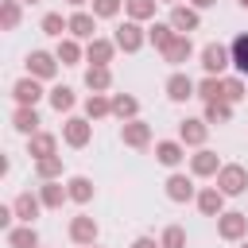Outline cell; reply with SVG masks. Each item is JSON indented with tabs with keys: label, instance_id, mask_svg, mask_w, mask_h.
<instances>
[{
	"label": "cell",
	"instance_id": "17",
	"mask_svg": "<svg viewBox=\"0 0 248 248\" xmlns=\"http://www.w3.org/2000/svg\"><path fill=\"white\" fill-rule=\"evenodd\" d=\"M155 159H159L163 167H178V163H182V143H178V140H163V143H155Z\"/></svg>",
	"mask_w": 248,
	"mask_h": 248
},
{
	"label": "cell",
	"instance_id": "39",
	"mask_svg": "<svg viewBox=\"0 0 248 248\" xmlns=\"http://www.w3.org/2000/svg\"><path fill=\"white\" fill-rule=\"evenodd\" d=\"M19 23V4L16 0H4V31H12Z\"/></svg>",
	"mask_w": 248,
	"mask_h": 248
},
{
	"label": "cell",
	"instance_id": "18",
	"mask_svg": "<svg viewBox=\"0 0 248 248\" xmlns=\"http://www.w3.org/2000/svg\"><path fill=\"white\" fill-rule=\"evenodd\" d=\"M190 170H194L198 178H205V174H217V170H221V163H217V155H213V151H198V155H190Z\"/></svg>",
	"mask_w": 248,
	"mask_h": 248
},
{
	"label": "cell",
	"instance_id": "15",
	"mask_svg": "<svg viewBox=\"0 0 248 248\" xmlns=\"http://www.w3.org/2000/svg\"><path fill=\"white\" fill-rule=\"evenodd\" d=\"M66 143L70 147H85L89 143V120H81V116L66 120Z\"/></svg>",
	"mask_w": 248,
	"mask_h": 248
},
{
	"label": "cell",
	"instance_id": "11",
	"mask_svg": "<svg viewBox=\"0 0 248 248\" xmlns=\"http://www.w3.org/2000/svg\"><path fill=\"white\" fill-rule=\"evenodd\" d=\"M12 124H16V132L35 136V132H39V112H35V108H27V105H19V108L12 112Z\"/></svg>",
	"mask_w": 248,
	"mask_h": 248
},
{
	"label": "cell",
	"instance_id": "7",
	"mask_svg": "<svg viewBox=\"0 0 248 248\" xmlns=\"http://www.w3.org/2000/svg\"><path fill=\"white\" fill-rule=\"evenodd\" d=\"M12 209H16V217H19L23 225H31V221L39 217V209H43V198H35V194H19V198L12 202Z\"/></svg>",
	"mask_w": 248,
	"mask_h": 248
},
{
	"label": "cell",
	"instance_id": "24",
	"mask_svg": "<svg viewBox=\"0 0 248 248\" xmlns=\"http://www.w3.org/2000/svg\"><path fill=\"white\" fill-rule=\"evenodd\" d=\"M8 244L12 248H39V236L31 225H23V229H8Z\"/></svg>",
	"mask_w": 248,
	"mask_h": 248
},
{
	"label": "cell",
	"instance_id": "9",
	"mask_svg": "<svg viewBox=\"0 0 248 248\" xmlns=\"http://www.w3.org/2000/svg\"><path fill=\"white\" fill-rule=\"evenodd\" d=\"M12 93H16V101H19V105H27V108H35V101L43 97V89H39V81H35V78H19V81L12 85Z\"/></svg>",
	"mask_w": 248,
	"mask_h": 248
},
{
	"label": "cell",
	"instance_id": "2",
	"mask_svg": "<svg viewBox=\"0 0 248 248\" xmlns=\"http://www.w3.org/2000/svg\"><path fill=\"white\" fill-rule=\"evenodd\" d=\"M229 62H232V50H229V46H221V43H209V46L202 50V66H205V74H209V78H213V74H221Z\"/></svg>",
	"mask_w": 248,
	"mask_h": 248
},
{
	"label": "cell",
	"instance_id": "4",
	"mask_svg": "<svg viewBox=\"0 0 248 248\" xmlns=\"http://www.w3.org/2000/svg\"><path fill=\"white\" fill-rule=\"evenodd\" d=\"M244 229H248V213H221V217H217V232H221L225 240H240Z\"/></svg>",
	"mask_w": 248,
	"mask_h": 248
},
{
	"label": "cell",
	"instance_id": "36",
	"mask_svg": "<svg viewBox=\"0 0 248 248\" xmlns=\"http://www.w3.org/2000/svg\"><path fill=\"white\" fill-rule=\"evenodd\" d=\"M128 16H132V19H147V16H155V0H128Z\"/></svg>",
	"mask_w": 248,
	"mask_h": 248
},
{
	"label": "cell",
	"instance_id": "43",
	"mask_svg": "<svg viewBox=\"0 0 248 248\" xmlns=\"http://www.w3.org/2000/svg\"><path fill=\"white\" fill-rule=\"evenodd\" d=\"M217 0H194V8H213Z\"/></svg>",
	"mask_w": 248,
	"mask_h": 248
},
{
	"label": "cell",
	"instance_id": "19",
	"mask_svg": "<svg viewBox=\"0 0 248 248\" xmlns=\"http://www.w3.org/2000/svg\"><path fill=\"white\" fill-rule=\"evenodd\" d=\"M93 31H97V23H93L89 12H74L70 16V35L74 39H93Z\"/></svg>",
	"mask_w": 248,
	"mask_h": 248
},
{
	"label": "cell",
	"instance_id": "8",
	"mask_svg": "<svg viewBox=\"0 0 248 248\" xmlns=\"http://www.w3.org/2000/svg\"><path fill=\"white\" fill-rule=\"evenodd\" d=\"M194 93H198V85H194L186 74H170V78H167V97H170V101H186V97H194Z\"/></svg>",
	"mask_w": 248,
	"mask_h": 248
},
{
	"label": "cell",
	"instance_id": "14",
	"mask_svg": "<svg viewBox=\"0 0 248 248\" xmlns=\"http://www.w3.org/2000/svg\"><path fill=\"white\" fill-rule=\"evenodd\" d=\"M163 58H167L170 66L186 62V58H190V39H186V35H174V39H170V43L163 46Z\"/></svg>",
	"mask_w": 248,
	"mask_h": 248
},
{
	"label": "cell",
	"instance_id": "44",
	"mask_svg": "<svg viewBox=\"0 0 248 248\" xmlns=\"http://www.w3.org/2000/svg\"><path fill=\"white\" fill-rule=\"evenodd\" d=\"M66 4H74V8H81V4H85V0H66Z\"/></svg>",
	"mask_w": 248,
	"mask_h": 248
},
{
	"label": "cell",
	"instance_id": "41",
	"mask_svg": "<svg viewBox=\"0 0 248 248\" xmlns=\"http://www.w3.org/2000/svg\"><path fill=\"white\" fill-rule=\"evenodd\" d=\"M240 97H244V85H240L236 78H229V81H225V101H240Z\"/></svg>",
	"mask_w": 248,
	"mask_h": 248
},
{
	"label": "cell",
	"instance_id": "29",
	"mask_svg": "<svg viewBox=\"0 0 248 248\" xmlns=\"http://www.w3.org/2000/svg\"><path fill=\"white\" fill-rule=\"evenodd\" d=\"M50 105H54L58 112L74 108V89H70V85H54V89H50Z\"/></svg>",
	"mask_w": 248,
	"mask_h": 248
},
{
	"label": "cell",
	"instance_id": "25",
	"mask_svg": "<svg viewBox=\"0 0 248 248\" xmlns=\"http://www.w3.org/2000/svg\"><path fill=\"white\" fill-rule=\"evenodd\" d=\"M198 97L209 105V101H225V81L221 78H205L202 85H198Z\"/></svg>",
	"mask_w": 248,
	"mask_h": 248
},
{
	"label": "cell",
	"instance_id": "28",
	"mask_svg": "<svg viewBox=\"0 0 248 248\" xmlns=\"http://www.w3.org/2000/svg\"><path fill=\"white\" fill-rule=\"evenodd\" d=\"M229 50H232V66H236L240 74H248V35H236Z\"/></svg>",
	"mask_w": 248,
	"mask_h": 248
},
{
	"label": "cell",
	"instance_id": "5",
	"mask_svg": "<svg viewBox=\"0 0 248 248\" xmlns=\"http://www.w3.org/2000/svg\"><path fill=\"white\" fill-rule=\"evenodd\" d=\"M116 46H120V50H128V54L143 46V31H140V23H136V19H128V23H120V27H116Z\"/></svg>",
	"mask_w": 248,
	"mask_h": 248
},
{
	"label": "cell",
	"instance_id": "1",
	"mask_svg": "<svg viewBox=\"0 0 248 248\" xmlns=\"http://www.w3.org/2000/svg\"><path fill=\"white\" fill-rule=\"evenodd\" d=\"M217 186H221V194H244V186H248V170L236 167V163H229V167L217 170Z\"/></svg>",
	"mask_w": 248,
	"mask_h": 248
},
{
	"label": "cell",
	"instance_id": "33",
	"mask_svg": "<svg viewBox=\"0 0 248 248\" xmlns=\"http://www.w3.org/2000/svg\"><path fill=\"white\" fill-rule=\"evenodd\" d=\"M136 108H140L136 97H128V93H116V97H112V112H116L120 120H124V116H136Z\"/></svg>",
	"mask_w": 248,
	"mask_h": 248
},
{
	"label": "cell",
	"instance_id": "27",
	"mask_svg": "<svg viewBox=\"0 0 248 248\" xmlns=\"http://www.w3.org/2000/svg\"><path fill=\"white\" fill-rule=\"evenodd\" d=\"M31 155L35 159H50L54 155V136L50 132H35L31 136Z\"/></svg>",
	"mask_w": 248,
	"mask_h": 248
},
{
	"label": "cell",
	"instance_id": "31",
	"mask_svg": "<svg viewBox=\"0 0 248 248\" xmlns=\"http://www.w3.org/2000/svg\"><path fill=\"white\" fill-rule=\"evenodd\" d=\"M66 190H70V198H74V202H89V198H93V182H89V178H81V174H78V178H70V186H66Z\"/></svg>",
	"mask_w": 248,
	"mask_h": 248
},
{
	"label": "cell",
	"instance_id": "48",
	"mask_svg": "<svg viewBox=\"0 0 248 248\" xmlns=\"http://www.w3.org/2000/svg\"><path fill=\"white\" fill-rule=\"evenodd\" d=\"M89 248H93V244H89Z\"/></svg>",
	"mask_w": 248,
	"mask_h": 248
},
{
	"label": "cell",
	"instance_id": "45",
	"mask_svg": "<svg viewBox=\"0 0 248 248\" xmlns=\"http://www.w3.org/2000/svg\"><path fill=\"white\" fill-rule=\"evenodd\" d=\"M236 4H240V8H248V0H236Z\"/></svg>",
	"mask_w": 248,
	"mask_h": 248
},
{
	"label": "cell",
	"instance_id": "6",
	"mask_svg": "<svg viewBox=\"0 0 248 248\" xmlns=\"http://www.w3.org/2000/svg\"><path fill=\"white\" fill-rule=\"evenodd\" d=\"M70 240H74V244H93V240H97V221L85 217V213L74 217V221H70Z\"/></svg>",
	"mask_w": 248,
	"mask_h": 248
},
{
	"label": "cell",
	"instance_id": "30",
	"mask_svg": "<svg viewBox=\"0 0 248 248\" xmlns=\"http://www.w3.org/2000/svg\"><path fill=\"white\" fill-rule=\"evenodd\" d=\"M85 112H89L93 120H97V116H108V112H112V101H108L105 93H93V97L85 101Z\"/></svg>",
	"mask_w": 248,
	"mask_h": 248
},
{
	"label": "cell",
	"instance_id": "12",
	"mask_svg": "<svg viewBox=\"0 0 248 248\" xmlns=\"http://www.w3.org/2000/svg\"><path fill=\"white\" fill-rule=\"evenodd\" d=\"M120 140H124L128 147H143V143L151 140V128H147L143 120H128V124H124V132H120Z\"/></svg>",
	"mask_w": 248,
	"mask_h": 248
},
{
	"label": "cell",
	"instance_id": "40",
	"mask_svg": "<svg viewBox=\"0 0 248 248\" xmlns=\"http://www.w3.org/2000/svg\"><path fill=\"white\" fill-rule=\"evenodd\" d=\"M116 12H120V0H93V16H105V19H108V16H116Z\"/></svg>",
	"mask_w": 248,
	"mask_h": 248
},
{
	"label": "cell",
	"instance_id": "37",
	"mask_svg": "<svg viewBox=\"0 0 248 248\" xmlns=\"http://www.w3.org/2000/svg\"><path fill=\"white\" fill-rule=\"evenodd\" d=\"M170 39H174V27H170V23H155V27H151V43H155L159 50H163Z\"/></svg>",
	"mask_w": 248,
	"mask_h": 248
},
{
	"label": "cell",
	"instance_id": "21",
	"mask_svg": "<svg viewBox=\"0 0 248 248\" xmlns=\"http://www.w3.org/2000/svg\"><path fill=\"white\" fill-rule=\"evenodd\" d=\"M170 27L174 31H198V12L194 8H174L170 12Z\"/></svg>",
	"mask_w": 248,
	"mask_h": 248
},
{
	"label": "cell",
	"instance_id": "3",
	"mask_svg": "<svg viewBox=\"0 0 248 248\" xmlns=\"http://www.w3.org/2000/svg\"><path fill=\"white\" fill-rule=\"evenodd\" d=\"M54 66H58V54H46V50L27 54V74L31 78H54Z\"/></svg>",
	"mask_w": 248,
	"mask_h": 248
},
{
	"label": "cell",
	"instance_id": "26",
	"mask_svg": "<svg viewBox=\"0 0 248 248\" xmlns=\"http://www.w3.org/2000/svg\"><path fill=\"white\" fill-rule=\"evenodd\" d=\"M232 116V101H209L205 105V124H225Z\"/></svg>",
	"mask_w": 248,
	"mask_h": 248
},
{
	"label": "cell",
	"instance_id": "13",
	"mask_svg": "<svg viewBox=\"0 0 248 248\" xmlns=\"http://www.w3.org/2000/svg\"><path fill=\"white\" fill-rule=\"evenodd\" d=\"M167 198H170V202H190V198H194V182H190L186 174H170V178H167Z\"/></svg>",
	"mask_w": 248,
	"mask_h": 248
},
{
	"label": "cell",
	"instance_id": "34",
	"mask_svg": "<svg viewBox=\"0 0 248 248\" xmlns=\"http://www.w3.org/2000/svg\"><path fill=\"white\" fill-rule=\"evenodd\" d=\"M35 174L50 182L54 174H62V159H58V155H50V159H39V163H35Z\"/></svg>",
	"mask_w": 248,
	"mask_h": 248
},
{
	"label": "cell",
	"instance_id": "10",
	"mask_svg": "<svg viewBox=\"0 0 248 248\" xmlns=\"http://www.w3.org/2000/svg\"><path fill=\"white\" fill-rule=\"evenodd\" d=\"M221 205H225V194H221L217 186H205V190L198 194V209H202L205 217H221Z\"/></svg>",
	"mask_w": 248,
	"mask_h": 248
},
{
	"label": "cell",
	"instance_id": "42",
	"mask_svg": "<svg viewBox=\"0 0 248 248\" xmlns=\"http://www.w3.org/2000/svg\"><path fill=\"white\" fill-rule=\"evenodd\" d=\"M132 248H163V244H155L151 236H136V240H132Z\"/></svg>",
	"mask_w": 248,
	"mask_h": 248
},
{
	"label": "cell",
	"instance_id": "16",
	"mask_svg": "<svg viewBox=\"0 0 248 248\" xmlns=\"http://www.w3.org/2000/svg\"><path fill=\"white\" fill-rule=\"evenodd\" d=\"M205 132H209V124L205 120H182V128H178V140L182 143H205Z\"/></svg>",
	"mask_w": 248,
	"mask_h": 248
},
{
	"label": "cell",
	"instance_id": "46",
	"mask_svg": "<svg viewBox=\"0 0 248 248\" xmlns=\"http://www.w3.org/2000/svg\"><path fill=\"white\" fill-rule=\"evenodd\" d=\"M23 4H35V0H23Z\"/></svg>",
	"mask_w": 248,
	"mask_h": 248
},
{
	"label": "cell",
	"instance_id": "23",
	"mask_svg": "<svg viewBox=\"0 0 248 248\" xmlns=\"http://www.w3.org/2000/svg\"><path fill=\"white\" fill-rule=\"evenodd\" d=\"M39 198H43V205H46V209H58V205L70 198V190H62V182H46V186L39 190Z\"/></svg>",
	"mask_w": 248,
	"mask_h": 248
},
{
	"label": "cell",
	"instance_id": "38",
	"mask_svg": "<svg viewBox=\"0 0 248 248\" xmlns=\"http://www.w3.org/2000/svg\"><path fill=\"white\" fill-rule=\"evenodd\" d=\"M163 248H186V232H182L178 225H170V229L163 232Z\"/></svg>",
	"mask_w": 248,
	"mask_h": 248
},
{
	"label": "cell",
	"instance_id": "35",
	"mask_svg": "<svg viewBox=\"0 0 248 248\" xmlns=\"http://www.w3.org/2000/svg\"><path fill=\"white\" fill-rule=\"evenodd\" d=\"M43 31L46 35H62V31H70V19H62L58 12H46L43 16Z\"/></svg>",
	"mask_w": 248,
	"mask_h": 248
},
{
	"label": "cell",
	"instance_id": "32",
	"mask_svg": "<svg viewBox=\"0 0 248 248\" xmlns=\"http://www.w3.org/2000/svg\"><path fill=\"white\" fill-rule=\"evenodd\" d=\"M78 58H81V46H78L74 39H62V43H58V62H62V66H74Z\"/></svg>",
	"mask_w": 248,
	"mask_h": 248
},
{
	"label": "cell",
	"instance_id": "20",
	"mask_svg": "<svg viewBox=\"0 0 248 248\" xmlns=\"http://www.w3.org/2000/svg\"><path fill=\"white\" fill-rule=\"evenodd\" d=\"M85 85H89L93 93H105V89L112 85V74H108V66H89V70H85Z\"/></svg>",
	"mask_w": 248,
	"mask_h": 248
},
{
	"label": "cell",
	"instance_id": "47",
	"mask_svg": "<svg viewBox=\"0 0 248 248\" xmlns=\"http://www.w3.org/2000/svg\"><path fill=\"white\" fill-rule=\"evenodd\" d=\"M240 248H248V240H244V244H240Z\"/></svg>",
	"mask_w": 248,
	"mask_h": 248
},
{
	"label": "cell",
	"instance_id": "22",
	"mask_svg": "<svg viewBox=\"0 0 248 248\" xmlns=\"http://www.w3.org/2000/svg\"><path fill=\"white\" fill-rule=\"evenodd\" d=\"M112 46H116V43H108V39H93L85 54H89L93 66H105V62H112Z\"/></svg>",
	"mask_w": 248,
	"mask_h": 248
}]
</instances>
